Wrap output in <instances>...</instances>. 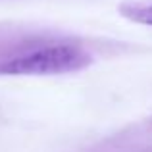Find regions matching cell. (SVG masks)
Wrapping results in <instances>:
<instances>
[{"instance_id":"7a4b0ae2","label":"cell","mask_w":152,"mask_h":152,"mask_svg":"<svg viewBox=\"0 0 152 152\" xmlns=\"http://www.w3.org/2000/svg\"><path fill=\"white\" fill-rule=\"evenodd\" d=\"M119 14L135 23L152 27V4H125L119 8Z\"/></svg>"},{"instance_id":"6da1fadb","label":"cell","mask_w":152,"mask_h":152,"mask_svg":"<svg viewBox=\"0 0 152 152\" xmlns=\"http://www.w3.org/2000/svg\"><path fill=\"white\" fill-rule=\"evenodd\" d=\"M91 54L77 45H48L0 62L2 75H60L87 67Z\"/></svg>"}]
</instances>
